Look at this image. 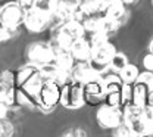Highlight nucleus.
Here are the masks:
<instances>
[{"label": "nucleus", "instance_id": "7c9ffc66", "mask_svg": "<svg viewBox=\"0 0 153 137\" xmlns=\"http://www.w3.org/2000/svg\"><path fill=\"white\" fill-rule=\"evenodd\" d=\"M16 3H18V6L24 12H30L36 6V0H16Z\"/></svg>", "mask_w": 153, "mask_h": 137}, {"label": "nucleus", "instance_id": "dca6fc26", "mask_svg": "<svg viewBox=\"0 0 153 137\" xmlns=\"http://www.w3.org/2000/svg\"><path fill=\"white\" fill-rule=\"evenodd\" d=\"M103 83H105V93H112V92H121L124 81L121 80L119 74H111L103 77Z\"/></svg>", "mask_w": 153, "mask_h": 137}, {"label": "nucleus", "instance_id": "5701e85b", "mask_svg": "<svg viewBox=\"0 0 153 137\" xmlns=\"http://www.w3.org/2000/svg\"><path fill=\"white\" fill-rule=\"evenodd\" d=\"M102 16H93V18H87V19L82 22V27H84V31L85 33H97V31H102Z\"/></svg>", "mask_w": 153, "mask_h": 137}, {"label": "nucleus", "instance_id": "aec40b11", "mask_svg": "<svg viewBox=\"0 0 153 137\" xmlns=\"http://www.w3.org/2000/svg\"><path fill=\"white\" fill-rule=\"evenodd\" d=\"M38 68L37 65H34V63H31V65H27V66H24V68H21L18 72V83L21 86H24L28 80L31 78L33 75H36L38 72Z\"/></svg>", "mask_w": 153, "mask_h": 137}, {"label": "nucleus", "instance_id": "ea45409f", "mask_svg": "<svg viewBox=\"0 0 153 137\" xmlns=\"http://www.w3.org/2000/svg\"><path fill=\"white\" fill-rule=\"evenodd\" d=\"M85 1H88V0H79V4H82V3H85Z\"/></svg>", "mask_w": 153, "mask_h": 137}, {"label": "nucleus", "instance_id": "9d476101", "mask_svg": "<svg viewBox=\"0 0 153 137\" xmlns=\"http://www.w3.org/2000/svg\"><path fill=\"white\" fill-rule=\"evenodd\" d=\"M57 33H62V34L68 36L69 39H72L74 41L78 40V39H82L84 34H85L82 24H81V22H76V21H72V19H69V21H66V22H63V24H60Z\"/></svg>", "mask_w": 153, "mask_h": 137}, {"label": "nucleus", "instance_id": "4c0bfd02", "mask_svg": "<svg viewBox=\"0 0 153 137\" xmlns=\"http://www.w3.org/2000/svg\"><path fill=\"white\" fill-rule=\"evenodd\" d=\"M149 50H150V53L153 55V40L150 41V46H149Z\"/></svg>", "mask_w": 153, "mask_h": 137}, {"label": "nucleus", "instance_id": "412c9836", "mask_svg": "<svg viewBox=\"0 0 153 137\" xmlns=\"http://www.w3.org/2000/svg\"><path fill=\"white\" fill-rule=\"evenodd\" d=\"M38 74H40V77H41V80H43L44 83L53 81L55 77H56V74H57V66L55 65V63L43 65V66L38 68Z\"/></svg>", "mask_w": 153, "mask_h": 137}, {"label": "nucleus", "instance_id": "a19ab883", "mask_svg": "<svg viewBox=\"0 0 153 137\" xmlns=\"http://www.w3.org/2000/svg\"><path fill=\"white\" fill-rule=\"evenodd\" d=\"M1 87H4V86H3V84H1V81H0V89H1Z\"/></svg>", "mask_w": 153, "mask_h": 137}, {"label": "nucleus", "instance_id": "39448f33", "mask_svg": "<svg viewBox=\"0 0 153 137\" xmlns=\"http://www.w3.org/2000/svg\"><path fill=\"white\" fill-rule=\"evenodd\" d=\"M125 125V124H124ZM131 131L140 137H149L153 134V109L147 105L141 109V115L127 125Z\"/></svg>", "mask_w": 153, "mask_h": 137}, {"label": "nucleus", "instance_id": "c85d7f7f", "mask_svg": "<svg viewBox=\"0 0 153 137\" xmlns=\"http://www.w3.org/2000/svg\"><path fill=\"white\" fill-rule=\"evenodd\" d=\"M115 137H140V136H137L127 125L122 124V125H119V127L115 128Z\"/></svg>", "mask_w": 153, "mask_h": 137}, {"label": "nucleus", "instance_id": "f03ea898", "mask_svg": "<svg viewBox=\"0 0 153 137\" xmlns=\"http://www.w3.org/2000/svg\"><path fill=\"white\" fill-rule=\"evenodd\" d=\"M24 18H25V12L19 7L16 1H9L0 7V21L3 27L16 31L24 24Z\"/></svg>", "mask_w": 153, "mask_h": 137}, {"label": "nucleus", "instance_id": "473e14b6", "mask_svg": "<svg viewBox=\"0 0 153 137\" xmlns=\"http://www.w3.org/2000/svg\"><path fill=\"white\" fill-rule=\"evenodd\" d=\"M55 4H62V6H68V7H72L75 9L79 6V0H53Z\"/></svg>", "mask_w": 153, "mask_h": 137}, {"label": "nucleus", "instance_id": "bb28decb", "mask_svg": "<svg viewBox=\"0 0 153 137\" xmlns=\"http://www.w3.org/2000/svg\"><path fill=\"white\" fill-rule=\"evenodd\" d=\"M90 43H91L93 47H100V46L109 43V34L105 33V31L93 33V34H91V39H90Z\"/></svg>", "mask_w": 153, "mask_h": 137}, {"label": "nucleus", "instance_id": "2eb2a0df", "mask_svg": "<svg viewBox=\"0 0 153 137\" xmlns=\"http://www.w3.org/2000/svg\"><path fill=\"white\" fill-rule=\"evenodd\" d=\"M53 63L59 69L72 71V68L75 66V58L72 56L71 52H60V53H56V58H55Z\"/></svg>", "mask_w": 153, "mask_h": 137}, {"label": "nucleus", "instance_id": "79ce46f5", "mask_svg": "<svg viewBox=\"0 0 153 137\" xmlns=\"http://www.w3.org/2000/svg\"><path fill=\"white\" fill-rule=\"evenodd\" d=\"M0 27H1V21H0Z\"/></svg>", "mask_w": 153, "mask_h": 137}, {"label": "nucleus", "instance_id": "c03bdc74", "mask_svg": "<svg viewBox=\"0 0 153 137\" xmlns=\"http://www.w3.org/2000/svg\"><path fill=\"white\" fill-rule=\"evenodd\" d=\"M152 3H153V0H152Z\"/></svg>", "mask_w": 153, "mask_h": 137}, {"label": "nucleus", "instance_id": "6ab92c4d", "mask_svg": "<svg viewBox=\"0 0 153 137\" xmlns=\"http://www.w3.org/2000/svg\"><path fill=\"white\" fill-rule=\"evenodd\" d=\"M138 75H140V69L133 63H128L119 72V77L124 81V84H134L137 81V78H138Z\"/></svg>", "mask_w": 153, "mask_h": 137}, {"label": "nucleus", "instance_id": "1a4fd4ad", "mask_svg": "<svg viewBox=\"0 0 153 137\" xmlns=\"http://www.w3.org/2000/svg\"><path fill=\"white\" fill-rule=\"evenodd\" d=\"M71 53L78 62H88L91 59V53H93V46L88 40L78 39L74 41L72 47H71Z\"/></svg>", "mask_w": 153, "mask_h": 137}, {"label": "nucleus", "instance_id": "58836bf2", "mask_svg": "<svg viewBox=\"0 0 153 137\" xmlns=\"http://www.w3.org/2000/svg\"><path fill=\"white\" fill-rule=\"evenodd\" d=\"M109 3H116V1H121V0H108Z\"/></svg>", "mask_w": 153, "mask_h": 137}, {"label": "nucleus", "instance_id": "393cba45", "mask_svg": "<svg viewBox=\"0 0 153 137\" xmlns=\"http://www.w3.org/2000/svg\"><path fill=\"white\" fill-rule=\"evenodd\" d=\"M100 21H102V31H105L108 34L118 31L119 27H121V21L112 19V18H108V16H102Z\"/></svg>", "mask_w": 153, "mask_h": 137}, {"label": "nucleus", "instance_id": "a211bd4d", "mask_svg": "<svg viewBox=\"0 0 153 137\" xmlns=\"http://www.w3.org/2000/svg\"><path fill=\"white\" fill-rule=\"evenodd\" d=\"M55 7H56V4H55L53 0H36V6H34L33 10H36L38 13L52 19L53 13H55Z\"/></svg>", "mask_w": 153, "mask_h": 137}, {"label": "nucleus", "instance_id": "72a5a7b5", "mask_svg": "<svg viewBox=\"0 0 153 137\" xmlns=\"http://www.w3.org/2000/svg\"><path fill=\"white\" fill-rule=\"evenodd\" d=\"M143 66H144L147 71L153 72V55L152 53H149V55L144 56V59H143Z\"/></svg>", "mask_w": 153, "mask_h": 137}, {"label": "nucleus", "instance_id": "2f4dec72", "mask_svg": "<svg viewBox=\"0 0 153 137\" xmlns=\"http://www.w3.org/2000/svg\"><path fill=\"white\" fill-rule=\"evenodd\" d=\"M13 133V128L10 124L3 122V119H0V137H9Z\"/></svg>", "mask_w": 153, "mask_h": 137}, {"label": "nucleus", "instance_id": "4be33fe9", "mask_svg": "<svg viewBox=\"0 0 153 137\" xmlns=\"http://www.w3.org/2000/svg\"><path fill=\"white\" fill-rule=\"evenodd\" d=\"M128 63H130V62H128V59H127V56H125L124 53L116 52L115 56L112 58V60H111V69L119 74V72H121Z\"/></svg>", "mask_w": 153, "mask_h": 137}, {"label": "nucleus", "instance_id": "37998d69", "mask_svg": "<svg viewBox=\"0 0 153 137\" xmlns=\"http://www.w3.org/2000/svg\"><path fill=\"white\" fill-rule=\"evenodd\" d=\"M149 137H153V134H152V136H149Z\"/></svg>", "mask_w": 153, "mask_h": 137}, {"label": "nucleus", "instance_id": "6e6552de", "mask_svg": "<svg viewBox=\"0 0 153 137\" xmlns=\"http://www.w3.org/2000/svg\"><path fill=\"white\" fill-rule=\"evenodd\" d=\"M71 74H72V80L81 83V84H85L88 81H93V80L102 77V75H99L97 72H94L91 69V66L88 65V62H78L75 66L72 68Z\"/></svg>", "mask_w": 153, "mask_h": 137}, {"label": "nucleus", "instance_id": "b1692460", "mask_svg": "<svg viewBox=\"0 0 153 137\" xmlns=\"http://www.w3.org/2000/svg\"><path fill=\"white\" fill-rule=\"evenodd\" d=\"M135 83H138V84L144 86L150 96L153 95V72H150V71L140 72V75H138V78H137Z\"/></svg>", "mask_w": 153, "mask_h": 137}, {"label": "nucleus", "instance_id": "0eeeda50", "mask_svg": "<svg viewBox=\"0 0 153 137\" xmlns=\"http://www.w3.org/2000/svg\"><path fill=\"white\" fill-rule=\"evenodd\" d=\"M50 22V18L38 13L36 10H30V12H25V18H24V25L28 31L31 33H41L47 28Z\"/></svg>", "mask_w": 153, "mask_h": 137}, {"label": "nucleus", "instance_id": "4468645a", "mask_svg": "<svg viewBox=\"0 0 153 137\" xmlns=\"http://www.w3.org/2000/svg\"><path fill=\"white\" fill-rule=\"evenodd\" d=\"M149 92L146 90L144 86L138 84V83H134V92H133V105L138 106V108H144L147 106V102H149Z\"/></svg>", "mask_w": 153, "mask_h": 137}, {"label": "nucleus", "instance_id": "f704fd0d", "mask_svg": "<svg viewBox=\"0 0 153 137\" xmlns=\"http://www.w3.org/2000/svg\"><path fill=\"white\" fill-rule=\"evenodd\" d=\"M7 112H9V106L6 103L0 102V119H4L6 115H7Z\"/></svg>", "mask_w": 153, "mask_h": 137}, {"label": "nucleus", "instance_id": "c756f323", "mask_svg": "<svg viewBox=\"0 0 153 137\" xmlns=\"http://www.w3.org/2000/svg\"><path fill=\"white\" fill-rule=\"evenodd\" d=\"M16 31L15 30H12V28H7V27H0V43L1 41H7L9 39H12L13 37V34H15Z\"/></svg>", "mask_w": 153, "mask_h": 137}, {"label": "nucleus", "instance_id": "f3484780", "mask_svg": "<svg viewBox=\"0 0 153 137\" xmlns=\"http://www.w3.org/2000/svg\"><path fill=\"white\" fill-rule=\"evenodd\" d=\"M125 13H127L125 4H122L121 1H116V3H109L108 4L106 12H105V16L116 19V21H122V18L125 16Z\"/></svg>", "mask_w": 153, "mask_h": 137}, {"label": "nucleus", "instance_id": "ddd939ff", "mask_svg": "<svg viewBox=\"0 0 153 137\" xmlns=\"http://www.w3.org/2000/svg\"><path fill=\"white\" fill-rule=\"evenodd\" d=\"M84 93L88 96H94V98H103L106 96L105 93V83H103V75L99 78L88 81L84 84Z\"/></svg>", "mask_w": 153, "mask_h": 137}, {"label": "nucleus", "instance_id": "c9c22d12", "mask_svg": "<svg viewBox=\"0 0 153 137\" xmlns=\"http://www.w3.org/2000/svg\"><path fill=\"white\" fill-rule=\"evenodd\" d=\"M121 3H122V4H125V6H128V4L135 3V0H121Z\"/></svg>", "mask_w": 153, "mask_h": 137}, {"label": "nucleus", "instance_id": "7ed1b4c3", "mask_svg": "<svg viewBox=\"0 0 153 137\" xmlns=\"http://www.w3.org/2000/svg\"><path fill=\"white\" fill-rule=\"evenodd\" d=\"M97 122L103 128H116L124 124L122 108H116L111 105H103L97 111Z\"/></svg>", "mask_w": 153, "mask_h": 137}, {"label": "nucleus", "instance_id": "423d86ee", "mask_svg": "<svg viewBox=\"0 0 153 137\" xmlns=\"http://www.w3.org/2000/svg\"><path fill=\"white\" fill-rule=\"evenodd\" d=\"M59 100H60V87L53 81L44 83L37 98L38 105L43 109H50V108H53L56 105Z\"/></svg>", "mask_w": 153, "mask_h": 137}, {"label": "nucleus", "instance_id": "e433bc0d", "mask_svg": "<svg viewBox=\"0 0 153 137\" xmlns=\"http://www.w3.org/2000/svg\"><path fill=\"white\" fill-rule=\"evenodd\" d=\"M147 105H149V106H150V108L153 109V95L150 96V98H149V102H147Z\"/></svg>", "mask_w": 153, "mask_h": 137}, {"label": "nucleus", "instance_id": "a878e982", "mask_svg": "<svg viewBox=\"0 0 153 137\" xmlns=\"http://www.w3.org/2000/svg\"><path fill=\"white\" fill-rule=\"evenodd\" d=\"M74 80H72V74H71V71H65V69H59L57 68V74L55 80H53V83H56L59 87H65L66 84H69V83H72Z\"/></svg>", "mask_w": 153, "mask_h": 137}, {"label": "nucleus", "instance_id": "9b49d317", "mask_svg": "<svg viewBox=\"0 0 153 137\" xmlns=\"http://www.w3.org/2000/svg\"><path fill=\"white\" fill-rule=\"evenodd\" d=\"M116 47H115L112 43H106L100 47H93V53H91V59L97 60V62H102V63H109L111 65V60L116 53Z\"/></svg>", "mask_w": 153, "mask_h": 137}, {"label": "nucleus", "instance_id": "f8f14e48", "mask_svg": "<svg viewBox=\"0 0 153 137\" xmlns=\"http://www.w3.org/2000/svg\"><path fill=\"white\" fill-rule=\"evenodd\" d=\"M43 84H44V81L41 80L40 74L37 72L36 75H33L31 78L22 86V90H24L30 98H33V99H36V100H37L38 95H40V90H41V87H43Z\"/></svg>", "mask_w": 153, "mask_h": 137}, {"label": "nucleus", "instance_id": "f257e3e1", "mask_svg": "<svg viewBox=\"0 0 153 137\" xmlns=\"http://www.w3.org/2000/svg\"><path fill=\"white\" fill-rule=\"evenodd\" d=\"M60 105L66 109H79L85 103V93H84V84L72 81L62 87L60 90Z\"/></svg>", "mask_w": 153, "mask_h": 137}, {"label": "nucleus", "instance_id": "20e7f679", "mask_svg": "<svg viewBox=\"0 0 153 137\" xmlns=\"http://www.w3.org/2000/svg\"><path fill=\"white\" fill-rule=\"evenodd\" d=\"M28 58L31 60V63L37 66H43L47 63H53L56 53L53 47L47 43H33L28 49Z\"/></svg>", "mask_w": 153, "mask_h": 137}, {"label": "nucleus", "instance_id": "cd10ccee", "mask_svg": "<svg viewBox=\"0 0 153 137\" xmlns=\"http://www.w3.org/2000/svg\"><path fill=\"white\" fill-rule=\"evenodd\" d=\"M133 92H134L133 84H124V86H122V92H121V96H122V108H124V106H128V105H133Z\"/></svg>", "mask_w": 153, "mask_h": 137}]
</instances>
